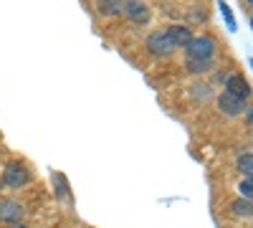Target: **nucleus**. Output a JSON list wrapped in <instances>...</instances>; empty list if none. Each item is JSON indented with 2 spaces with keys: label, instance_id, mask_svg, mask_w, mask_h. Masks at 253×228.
Instances as JSON below:
<instances>
[{
  "label": "nucleus",
  "instance_id": "f257e3e1",
  "mask_svg": "<svg viewBox=\"0 0 253 228\" xmlns=\"http://www.w3.org/2000/svg\"><path fill=\"white\" fill-rule=\"evenodd\" d=\"M147 51H150L152 56H157V58H167V56H172L177 51V46H175L172 36L167 31H155V33L147 36Z\"/></svg>",
  "mask_w": 253,
  "mask_h": 228
},
{
  "label": "nucleus",
  "instance_id": "f03ea898",
  "mask_svg": "<svg viewBox=\"0 0 253 228\" xmlns=\"http://www.w3.org/2000/svg\"><path fill=\"white\" fill-rule=\"evenodd\" d=\"M215 48H218V44L210 36H193V41L185 46L187 58H213Z\"/></svg>",
  "mask_w": 253,
  "mask_h": 228
},
{
  "label": "nucleus",
  "instance_id": "7ed1b4c3",
  "mask_svg": "<svg viewBox=\"0 0 253 228\" xmlns=\"http://www.w3.org/2000/svg\"><path fill=\"white\" fill-rule=\"evenodd\" d=\"M122 13L129 18L134 26H147L150 23V8H147L144 0H124Z\"/></svg>",
  "mask_w": 253,
  "mask_h": 228
},
{
  "label": "nucleus",
  "instance_id": "20e7f679",
  "mask_svg": "<svg viewBox=\"0 0 253 228\" xmlns=\"http://www.w3.org/2000/svg\"><path fill=\"white\" fill-rule=\"evenodd\" d=\"M218 109L225 114V117H241L246 112V99L230 94V91H223L218 96Z\"/></svg>",
  "mask_w": 253,
  "mask_h": 228
},
{
  "label": "nucleus",
  "instance_id": "39448f33",
  "mask_svg": "<svg viewBox=\"0 0 253 228\" xmlns=\"http://www.w3.org/2000/svg\"><path fill=\"white\" fill-rule=\"evenodd\" d=\"M28 180H31V173L18 162H10L3 170V182L10 185V188H23V185H28Z\"/></svg>",
  "mask_w": 253,
  "mask_h": 228
},
{
  "label": "nucleus",
  "instance_id": "423d86ee",
  "mask_svg": "<svg viewBox=\"0 0 253 228\" xmlns=\"http://www.w3.org/2000/svg\"><path fill=\"white\" fill-rule=\"evenodd\" d=\"M23 205H20L18 200H0V221L3 223H18L20 218H23Z\"/></svg>",
  "mask_w": 253,
  "mask_h": 228
},
{
  "label": "nucleus",
  "instance_id": "0eeeda50",
  "mask_svg": "<svg viewBox=\"0 0 253 228\" xmlns=\"http://www.w3.org/2000/svg\"><path fill=\"white\" fill-rule=\"evenodd\" d=\"M225 91L236 94V96H241V99H248V96H251V84H248L241 74H228V76H225Z\"/></svg>",
  "mask_w": 253,
  "mask_h": 228
},
{
  "label": "nucleus",
  "instance_id": "6e6552de",
  "mask_svg": "<svg viewBox=\"0 0 253 228\" xmlns=\"http://www.w3.org/2000/svg\"><path fill=\"white\" fill-rule=\"evenodd\" d=\"M230 213H233L236 218H253V200L241 195L238 200L230 203Z\"/></svg>",
  "mask_w": 253,
  "mask_h": 228
},
{
  "label": "nucleus",
  "instance_id": "1a4fd4ad",
  "mask_svg": "<svg viewBox=\"0 0 253 228\" xmlns=\"http://www.w3.org/2000/svg\"><path fill=\"white\" fill-rule=\"evenodd\" d=\"M167 33L172 36V41H175L177 48H180V46L185 48L190 41H193V31H190L187 26H170V28H167Z\"/></svg>",
  "mask_w": 253,
  "mask_h": 228
},
{
  "label": "nucleus",
  "instance_id": "9d476101",
  "mask_svg": "<svg viewBox=\"0 0 253 228\" xmlns=\"http://www.w3.org/2000/svg\"><path fill=\"white\" fill-rule=\"evenodd\" d=\"M124 8V0H96V10L101 15H107V18H114L119 15Z\"/></svg>",
  "mask_w": 253,
  "mask_h": 228
},
{
  "label": "nucleus",
  "instance_id": "9b49d317",
  "mask_svg": "<svg viewBox=\"0 0 253 228\" xmlns=\"http://www.w3.org/2000/svg\"><path fill=\"white\" fill-rule=\"evenodd\" d=\"M213 58H187V71L190 74H208V71H213Z\"/></svg>",
  "mask_w": 253,
  "mask_h": 228
},
{
  "label": "nucleus",
  "instance_id": "f8f14e48",
  "mask_svg": "<svg viewBox=\"0 0 253 228\" xmlns=\"http://www.w3.org/2000/svg\"><path fill=\"white\" fill-rule=\"evenodd\" d=\"M53 182H56V195L58 198H63V200H66V203H71V193H69V185H66V178H63V175H53Z\"/></svg>",
  "mask_w": 253,
  "mask_h": 228
},
{
  "label": "nucleus",
  "instance_id": "ddd939ff",
  "mask_svg": "<svg viewBox=\"0 0 253 228\" xmlns=\"http://www.w3.org/2000/svg\"><path fill=\"white\" fill-rule=\"evenodd\" d=\"M236 165H238V170H241V173H243L246 178H253V155H251V152L241 155Z\"/></svg>",
  "mask_w": 253,
  "mask_h": 228
},
{
  "label": "nucleus",
  "instance_id": "4468645a",
  "mask_svg": "<svg viewBox=\"0 0 253 228\" xmlns=\"http://www.w3.org/2000/svg\"><path fill=\"white\" fill-rule=\"evenodd\" d=\"M190 94H193L198 101H200V99L205 101V99H210V96H213V91H210V84H195L193 89H190Z\"/></svg>",
  "mask_w": 253,
  "mask_h": 228
},
{
  "label": "nucleus",
  "instance_id": "2eb2a0df",
  "mask_svg": "<svg viewBox=\"0 0 253 228\" xmlns=\"http://www.w3.org/2000/svg\"><path fill=\"white\" fill-rule=\"evenodd\" d=\"M238 190H241V195H243V198L253 200V178H243V180H241V185H238Z\"/></svg>",
  "mask_w": 253,
  "mask_h": 228
},
{
  "label": "nucleus",
  "instance_id": "dca6fc26",
  "mask_svg": "<svg viewBox=\"0 0 253 228\" xmlns=\"http://www.w3.org/2000/svg\"><path fill=\"white\" fill-rule=\"evenodd\" d=\"M220 13H223V18H225L228 28H230V31H236V18H233V13H230V8H228L225 0H220Z\"/></svg>",
  "mask_w": 253,
  "mask_h": 228
},
{
  "label": "nucleus",
  "instance_id": "f3484780",
  "mask_svg": "<svg viewBox=\"0 0 253 228\" xmlns=\"http://www.w3.org/2000/svg\"><path fill=\"white\" fill-rule=\"evenodd\" d=\"M246 117H248V122L253 124V104H251V107H246Z\"/></svg>",
  "mask_w": 253,
  "mask_h": 228
},
{
  "label": "nucleus",
  "instance_id": "a211bd4d",
  "mask_svg": "<svg viewBox=\"0 0 253 228\" xmlns=\"http://www.w3.org/2000/svg\"><path fill=\"white\" fill-rule=\"evenodd\" d=\"M10 228H28V226H18V223H10Z\"/></svg>",
  "mask_w": 253,
  "mask_h": 228
},
{
  "label": "nucleus",
  "instance_id": "6ab92c4d",
  "mask_svg": "<svg viewBox=\"0 0 253 228\" xmlns=\"http://www.w3.org/2000/svg\"><path fill=\"white\" fill-rule=\"evenodd\" d=\"M251 69H253V58H251Z\"/></svg>",
  "mask_w": 253,
  "mask_h": 228
},
{
  "label": "nucleus",
  "instance_id": "aec40b11",
  "mask_svg": "<svg viewBox=\"0 0 253 228\" xmlns=\"http://www.w3.org/2000/svg\"><path fill=\"white\" fill-rule=\"evenodd\" d=\"M248 3H253V0H248Z\"/></svg>",
  "mask_w": 253,
  "mask_h": 228
},
{
  "label": "nucleus",
  "instance_id": "412c9836",
  "mask_svg": "<svg viewBox=\"0 0 253 228\" xmlns=\"http://www.w3.org/2000/svg\"><path fill=\"white\" fill-rule=\"evenodd\" d=\"M251 26H253V20H251Z\"/></svg>",
  "mask_w": 253,
  "mask_h": 228
}]
</instances>
